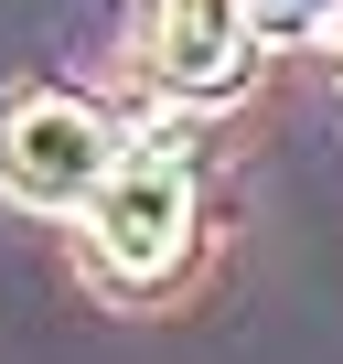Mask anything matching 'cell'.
Instances as JSON below:
<instances>
[{
  "mask_svg": "<svg viewBox=\"0 0 343 364\" xmlns=\"http://www.w3.org/2000/svg\"><path fill=\"white\" fill-rule=\"evenodd\" d=\"M311 11H322V0H247V22H268V33H300Z\"/></svg>",
  "mask_w": 343,
  "mask_h": 364,
  "instance_id": "obj_4",
  "label": "cell"
},
{
  "mask_svg": "<svg viewBox=\"0 0 343 364\" xmlns=\"http://www.w3.org/2000/svg\"><path fill=\"white\" fill-rule=\"evenodd\" d=\"M86 236H97V268L107 279H172L194 247V182H183V150H129L107 171V193L86 204Z\"/></svg>",
  "mask_w": 343,
  "mask_h": 364,
  "instance_id": "obj_2",
  "label": "cell"
},
{
  "mask_svg": "<svg viewBox=\"0 0 343 364\" xmlns=\"http://www.w3.org/2000/svg\"><path fill=\"white\" fill-rule=\"evenodd\" d=\"M118 161L129 150L86 97H33V107L0 118V193H22L33 215H86Z\"/></svg>",
  "mask_w": 343,
  "mask_h": 364,
  "instance_id": "obj_1",
  "label": "cell"
},
{
  "mask_svg": "<svg viewBox=\"0 0 343 364\" xmlns=\"http://www.w3.org/2000/svg\"><path fill=\"white\" fill-rule=\"evenodd\" d=\"M247 0H161L150 11V65L161 86H183V97H226L247 86Z\"/></svg>",
  "mask_w": 343,
  "mask_h": 364,
  "instance_id": "obj_3",
  "label": "cell"
}]
</instances>
